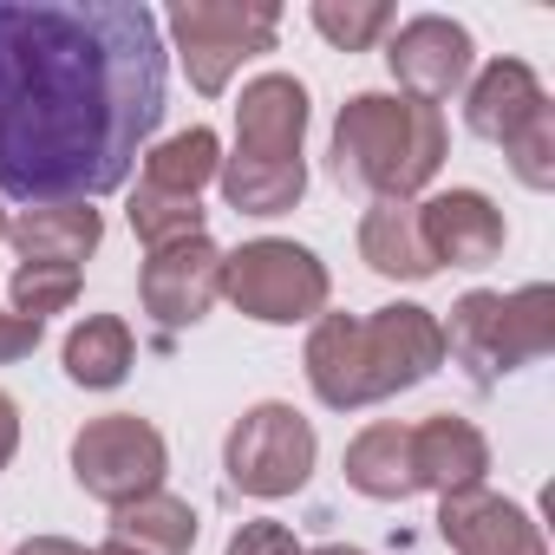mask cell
I'll use <instances>...</instances> for the list:
<instances>
[{
    "mask_svg": "<svg viewBox=\"0 0 555 555\" xmlns=\"http://www.w3.org/2000/svg\"><path fill=\"white\" fill-rule=\"evenodd\" d=\"M164 118L144 0H0V196H112Z\"/></svg>",
    "mask_w": 555,
    "mask_h": 555,
    "instance_id": "1",
    "label": "cell"
},
{
    "mask_svg": "<svg viewBox=\"0 0 555 555\" xmlns=\"http://www.w3.org/2000/svg\"><path fill=\"white\" fill-rule=\"evenodd\" d=\"M301 366H308V386L321 405L360 412V405H379L392 392L425 386L444 366V321L431 308H412V301L373 308L366 321L360 314H321Z\"/></svg>",
    "mask_w": 555,
    "mask_h": 555,
    "instance_id": "2",
    "label": "cell"
},
{
    "mask_svg": "<svg viewBox=\"0 0 555 555\" xmlns=\"http://www.w3.org/2000/svg\"><path fill=\"white\" fill-rule=\"evenodd\" d=\"M451 131L438 105L399 92H353L334 118V177L373 190V203H412L444 170Z\"/></svg>",
    "mask_w": 555,
    "mask_h": 555,
    "instance_id": "3",
    "label": "cell"
},
{
    "mask_svg": "<svg viewBox=\"0 0 555 555\" xmlns=\"http://www.w3.org/2000/svg\"><path fill=\"white\" fill-rule=\"evenodd\" d=\"M444 353H451L477 386H496L503 373H522V366L548 360V353H555V288H548V282H529V288H516V295L470 288V295L451 308Z\"/></svg>",
    "mask_w": 555,
    "mask_h": 555,
    "instance_id": "4",
    "label": "cell"
},
{
    "mask_svg": "<svg viewBox=\"0 0 555 555\" xmlns=\"http://www.w3.org/2000/svg\"><path fill=\"white\" fill-rule=\"evenodd\" d=\"M222 295L235 301V314H248L261 327H295V321H321L334 282L314 248L261 235V242H242L222 255Z\"/></svg>",
    "mask_w": 555,
    "mask_h": 555,
    "instance_id": "5",
    "label": "cell"
},
{
    "mask_svg": "<svg viewBox=\"0 0 555 555\" xmlns=\"http://www.w3.org/2000/svg\"><path fill=\"white\" fill-rule=\"evenodd\" d=\"M164 27L177 40V60L190 73V86L203 99H216L242 73V60L274 53L282 8H274V0H177L164 14Z\"/></svg>",
    "mask_w": 555,
    "mask_h": 555,
    "instance_id": "6",
    "label": "cell"
},
{
    "mask_svg": "<svg viewBox=\"0 0 555 555\" xmlns=\"http://www.w3.org/2000/svg\"><path fill=\"white\" fill-rule=\"evenodd\" d=\"M314 457H321L314 425H308L295 405H282V399L248 405V412L229 425V444H222L229 483H235L242 496H261V503L295 496V490L314 477Z\"/></svg>",
    "mask_w": 555,
    "mask_h": 555,
    "instance_id": "7",
    "label": "cell"
},
{
    "mask_svg": "<svg viewBox=\"0 0 555 555\" xmlns=\"http://www.w3.org/2000/svg\"><path fill=\"white\" fill-rule=\"evenodd\" d=\"M164 470H170V444L151 418L138 412H105V418H86L79 438H73V477L92 503L105 509H125L151 490H164Z\"/></svg>",
    "mask_w": 555,
    "mask_h": 555,
    "instance_id": "8",
    "label": "cell"
},
{
    "mask_svg": "<svg viewBox=\"0 0 555 555\" xmlns=\"http://www.w3.org/2000/svg\"><path fill=\"white\" fill-rule=\"evenodd\" d=\"M138 301H144V314H151L164 334L196 327V321L222 301V248H216L209 235L151 248V255H144V274H138Z\"/></svg>",
    "mask_w": 555,
    "mask_h": 555,
    "instance_id": "9",
    "label": "cell"
},
{
    "mask_svg": "<svg viewBox=\"0 0 555 555\" xmlns=\"http://www.w3.org/2000/svg\"><path fill=\"white\" fill-rule=\"evenodd\" d=\"M470 60H477L470 34H464L457 21H444V14H412V21L392 34V47H386L392 79H399L405 99H418V105H444L451 92H464V86H470Z\"/></svg>",
    "mask_w": 555,
    "mask_h": 555,
    "instance_id": "10",
    "label": "cell"
},
{
    "mask_svg": "<svg viewBox=\"0 0 555 555\" xmlns=\"http://www.w3.org/2000/svg\"><path fill=\"white\" fill-rule=\"evenodd\" d=\"M438 535L451 542V555H548L535 516L496 490L438 496Z\"/></svg>",
    "mask_w": 555,
    "mask_h": 555,
    "instance_id": "11",
    "label": "cell"
},
{
    "mask_svg": "<svg viewBox=\"0 0 555 555\" xmlns=\"http://www.w3.org/2000/svg\"><path fill=\"white\" fill-rule=\"evenodd\" d=\"M418 229H425V248L431 261L444 268H490L503 255V209L483 196V190H438L431 203H418Z\"/></svg>",
    "mask_w": 555,
    "mask_h": 555,
    "instance_id": "12",
    "label": "cell"
},
{
    "mask_svg": "<svg viewBox=\"0 0 555 555\" xmlns=\"http://www.w3.org/2000/svg\"><path fill=\"white\" fill-rule=\"evenodd\" d=\"M308 138V86L295 73H261L235 99V151L242 157H301Z\"/></svg>",
    "mask_w": 555,
    "mask_h": 555,
    "instance_id": "13",
    "label": "cell"
},
{
    "mask_svg": "<svg viewBox=\"0 0 555 555\" xmlns=\"http://www.w3.org/2000/svg\"><path fill=\"white\" fill-rule=\"evenodd\" d=\"M412 477L431 496H457V490H483L490 477V438L457 418V412H431L412 425Z\"/></svg>",
    "mask_w": 555,
    "mask_h": 555,
    "instance_id": "14",
    "label": "cell"
},
{
    "mask_svg": "<svg viewBox=\"0 0 555 555\" xmlns=\"http://www.w3.org/2000/svg\"><path fill=\"white\" fill-rule=\"evenodd\" d=\"M8 242L21 268H79L105 242V216L92 203H40L8 222Z\"/></svg>",
    "mask_w": 555,
    "mask_h": 555,
    "instance_id": "15",
    "label": "cell"
},
{
    "mask_svg": "<svg viewBox=\"0 0 555 555\" xmlns=\"http://www.w3.org/2000/svg\"><path fill=\"white\" fill-rule=\"evenodd\" d=\"M360 261L386 282H431L438 261L418 229V203H373L360 216Z\"/></svg>",
    "mask_w": 555,
    "mask_h": 555,
    "instance_id": "16",
    "label": "cell"
},
{
    "mask_svg": "<svg viewBox=\"0 0 555 555\" xmlns=\"http://www.w3.org/2000/svg\"><path fill=\"white\" fill-rule=\"evenodd\" d=\"M542 99H548V92H542V79H535L522 60H490V66L470 79V92H464V125H470L477 138H490V144H503Z\"/></svg>",
    "mask_w": 555,
    "mask_h": 555,
    "instance_id": "17",
    "label": "cell"
},
{
    "mask_svg": "<svg viewBox=\"0 0 555 555\" xmlns=\"http://www.w3.org/2000/svg\"><path fill=\"white\" fill-rule=\"evenodd\" d=\"M222 183V203L235 216H288L301 196H308V164L301 157H222L216 170Z\"/></svg>",
    "mask_w": 555,
    "mask_h": 555,
    "instance_id": "18",
    "label": "cell"
},
{
    "mask_svg": "<svg viewBox=\"0 0 555 555\" xmlns=\"http://www.w3.org/2000/svg\"><path fill=\"white\" fill-rule=\"evenodd\" d=\"M347 483L360 496H373V503H405L418 490V477H412V425H392V418L366 425L347 444Z\"/></svg>",
    "mask_w": 555,
    "mask_h": 555,
    "instance_id": "19",
    "label": "cell"
},
{
    "mask_svg": "<svg viewBox=\"0 0 555 555\" xmlns=\"http://www.w3.org/2000/svg\"><path fill=\"white\" fill-rule=\"evenodd\" d=\"M60 360H66V379H73V386H86V392H112V386L131 379L138 340H131V327H125L118 314H86V321L66 334Z\"/></svg>",
    "mask_w": 555,
    "mask_h": 555,
    "instance_id": "20",
    "label": "cell"
},
{
    "mask_svg": "<svg viewBox=\"0 0 555 555\" xmlns=\"http://www.w3.org/2000/svg\"><path fill=\"white\" fill-rule=\"evenodd\" d=\"M105 542H118L131 555H190L196 548V509L183 496H170V490H151V496L112 509V535Z\"/></svg>",
    "mask_w": 555,
    "mask_h": 555,
    "instance_id": "21",
    "label": "cell"
},
{
    "mask_svg": "<svg viewBox=\"0 0 555 555\" xmlns=\"http://www.w3.org/2000/svg\"><path fill=\"white\" fill-rule=\"evenodd\" d=\"M216 170H222V138L209 125H190L144 151V183L170 190V196H196L203 183H216Z\"/></svg>",
    "mask_w": 555,
    "mask_h": 555,
    "instance_id": "22",
    "label": "cell"
},
{
    "mask_svg": "<svg viewBox=\"0 0 555 555\" xmlns=\"http://www.w3.org/2000/svg\"><path fill=\"white\" fill-rule=\"evenodd\" d=\"M131 235L144 242V248H170V242H190V235H203V203L196 196H170V190H151V183H138L131 190Z\"/></svg>",
    "mask_w": 555,
    "mask_h": 555,
    "instance_id": "23",
    "label": "cell"
},
{
    "mask_svg": "<svg viewBox=\"0 0 555 555\" xmlns=\"http://www.w3.org/2000/svg\"><path fill=\"white\" fill-rule=\"evenodd\" d=\"M314 34L340 53H366L392 34V8L386 0H314Z\"/></svg>",
    "mask_w": 555,
    "mask_h": 555,
    "instance_id": "24",
    "label": "cell"
},
{
    "mask_svg": "<svg viewBox=\"0 0 555 555\" xmlns=\"http://www.w3.org/2000/svg\"><path fill=\"white\" fill-rule=\"evenodd\" d=\"M503 157H509L516 183H529V190H555V105H548V99H542V105L503 138Z\"/></svg>",
    "mask_w": 555,
    "mask_h": 555,
    "instance_id": "25",
    "label": "cell"
},
{
    "mask_svg": "<svg viewBox=\"0 0 555 555\" xmlns=\"http://www.w3.org/2000/svg\"><path fill=\"white\" fill-rule=\"evenodd\" d=\"M79 301V268H14V314L47 321Z\"/></svg>",
    "mask_w": 555,
    "mask_h": 555,
    "instance_id": "26",
    "label": "cell"
},
{
    "mask_svg": "<svg viewBox=\"0 0 555 555\" xmlns=\"http://www.w3.org/2000/svg\"><path fill=\"white\" fill-rule=\"evenodd\" d=\"M222 555H308L301 542H295V529L288 522H242L235 535H229V548Z\"/></svg>",
    "mask_w": 555,
    "mask_h": 555,
    "instance_id": "27",
    "label": "cell"
},
{
    "mask_svg": "<svg viewBox=\"0 0 555 555\" xmlns=\"http://www.w3.org/2000/svg\"><path fill=\"white\" fill-rule=\"evenodd\" d=\"M40 334H47V321H27V314H0V366H14V360H27L34 347H40Z\"/></svg>",
    "mask_w": 555,
    "mask_h": 555,
    "instance_id": "28",
    "label": "cell"
},
{
    "mask_svg": "<svg viewBox=\"0 0 555 555\" xmlns=\"http://www.w3.org/2000/svg\"><path fill=\"white\" fill-rule=\"evenodd\" d=\"M14 451H21V405L0 392V470L14 464Z\"/></svg>",
    "mask_w": 555,
    "mask_h": 555,
    "instance_id": "29",
    "label": "cell"
},
{
    "mask_svg": "<svg viewBox=\"0 0 555 555\" xmlns=\"http://www.w3.org/2000/svg\"><path fill=\"white\" fill-rule=\"evenodd\" d=\"M14 555H86V548H79L73 535H27Z\"/></svg>",
    "mask_w": 555,
    "mask_h": 555,
    "instance_id": "30",
    "label": "cell"
},
{
    "mask_svg": "<svg viewBox=\"0 0 555 555\" xmlns=\"http://www.w3.org/2000/svg\"><path fill=\"white\" fill-rule=\"evenodd\" d=\"M308 555H366V548H353V542H327V548H308Z\"/></svg>",
    "mask_w": 555,
    "mask_h": 555,
    "instance_id": "31",
    "label": "cell"
},
{
    "mask_svg": "<svg viewBox=\"0 0 555 555\" xmlns=\"http://www.w3.org/2000/svg\"><path fill=\"white\" fill-rule=\"evenodd\" d=\"M92 555H131V548H118V542H99V548H92Z\"/></svg>",
    "mask_w": 555,
    "mask_h": 555,
    "instance_id": "32",
    "label": "cell"
},
{
    "mask_svg": "<svg viewBox=\"0 0 555 555\" xmlns=\"http://www.w3.org/2000/svg\"><path fill=\"white\" fill-rule=\"evenodd\" d=\"M0 242H8V216H0Z\"/></svg>",
    "mask_w": 555,
    "mask_h": 555,
    "instance_id": "33",
    "label": "cell"
}]
</instances>
